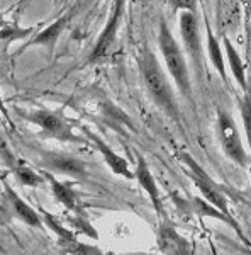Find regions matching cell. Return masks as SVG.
Wrapping results in <instances>:
<instances>
[{
	"instance_id": "6da1fadb",
	"label": "cell",
	"mask_w": 251,
	"mask_h": 255,
	"mask_svg": "<svg viewBox=\"0 0 251 255\" xmlns=\"http://www.w3.org/2000/svg\"><path fill=\"white\" fill-rule=\"evenodd\" d=\"M138 63L139 70H141L143 80H145V85L151 99H153V102L168 118H171L175 123L180 125V109L175 101L173 89H171L168 77L165 75L162 65H160L158 58L155 56V53L150 48H143V51L138 56Z\"/></svg>"
},
{
	"instance_id": "7a4b0ae2",
	"label": "cell",
	"mask_w": 251,
	"mask_h": 255,
	"mask_svg": "<svg viewBox=\"0 0 251 255\" xmlns=\"http://www.w3.org/2000/svg\"><path fill=\"white\" fill-rule=\"evenodd\" d=\"M158 44L165 65H167V70L176 84V89L180 90V94L187 101H192V82L187 60H185L182 48L176 43L173 32H171L170 26H168V22L165 19H162V22H160Z\"/></svg>"
},
{
	"instance_id": "3957f363",
	"label": "cell",
	"mask_w": 251,
	"mask_h": 255,
	"mask_svg": "<svg viewBox=\"0 0 251 255\" xmlns=\"http://www.w3.org/2000/svg\"><path fill=\"white\" fill-rule=\"evenodd\" d=\"M217 129H219V139L222 151L226 157L236 163L240 168H246L250 165V157L243 146V139L240 129L236 126V121L228 111L219 109L217 111Z\"/></svg>"
},
{
	"instance_id": "277c9868",
	"label": "cell",
	"mask_w": 251,
	"mask_h": 255,
	"mask_svg": "<svg viewBox=\"0 0 251 255\" xmlns=\"http://www.w3.org/2000/svg\"><path fill=\"white\" fill-rule=\"evenodd\" d=\"M180 160H182L183 165L188 168V175H190V179L193 180V184L197 186V189L200 191V194H202L204 199H207L209 203L214 204L217 209H221L224 215L233 216L231 211H229L228 199H226L224 192H222L219 186L214 182L212 177L204 170V167L200 165L190 153H185V151L180 155Z\"/></svg>"
},
{
	"instance_id": "5b68a950",
	"label": "cell",
	"mask_w": 251,
	"mask_h": 255,
	"mask_svg": "<svg viewBox=\"0 0 251 255\" xmlns=\"http://www.w3.org/2000/svg\"><path fill=\"white\" fill-rule=\"evenodd\" d=\"M178 27H180V38H182L185 53L190 56L192 67L195 70L197 77L202 79V75H204V49H202V39H200L197 12L183 10L182 14H180Z\"/></svg>"
},
{
	"instance_id": "8992f818",
	"label": "cell",
	"mask_w": 251,
	"mask_h": 255,
	"mask_svg": "<svg viewBox=\"0 0 251 255\" xmlns=\"http://www.w3.org/2000/svg\"><path fill=\"white\" fill-rule=\"evenodd\" d=\"M31 123L38 125L48 136L68 143H80L82 139L73 133V126L63 114L55 111H34L26 116Z\"/></svg>"
},
{
	"instance_id": "52a82bcc",
	"label": "cell",
	"mask_w": 251,
	"mask_h": 255,
	"mask_svg": "<svg viewBox=\"0 0 251 255\" xmlns=\"http://www.w3.org/2000/svg\"><path fill=\"white\" fill-rule=\"evenodd\" d=\"M126 2L127 0H114V10H112V14H110L109 20H107L102 34L98 36L92 53H90V61H98V60L105 58V56L110 53L114 43H116L119 22H121V17H122V14H124Z\"/></svg>"
},
{
	"instance_id": "ba28073f",
	"label": "cell",
	"mask_w": 251,
	"mask_h": 255,
	"mask_svg": "<svg viewBox=\"0 0 251 255\" xmlns=\"http://www.w3.org/2000/svg\"><path fill=\"white\" fill-rule=\"evenodd\" d=\"M156 245L160 252L168 255H188L192 252V245L183 235L176 232V228L168 221H162L156 232Z\"/></svg>"
},
{
	"instance_id": "9c48e42d",
	"label": "cell",
	"mask_w": 251,
	"mask_h": 255,
	"mask_svg": "<svg viewBox=\"0 0 251 255\" xmlns=\"http://www.w3.org/2000/svg\"><path fill=\"white\" fill-rule=\"evenodd\" d=\"M41 163L46 168H51V170L60 172V174L73 177V179H85L88 175L87 165L82 160L72 157V155L55 153V151H43Z\"/></svg>"
},
{
	"instance_id": "30bf717a",
	"label": "cell",
	"mask_w": 251,
	"mask_h": 255,
	"mask_svg": "<svg viewBox=\"0 0 251 255\" xmlns=\"http://www.w3.org/2000/svg\"><path fill=\"white\" fill-rule=\"evenodd\" d=\"M134 179L139 182V186L143 187V191L146 192L148 197H150L151 204H153L156 215L163 220L165 216V209H163V199L162 194H160L158 184L155 180L153 172L150 170V165L146 163V160L141 157L139 153H136V170H134Z\"/></svg>"
},
{
	"instance_id": "8fae6325",
	"label": "cell",
	"mask_w": 251,
	"mask_h": 255,
	"mask_svg": "<svg viewBox=\"0 0 251 255\" xmlns=\"http://www.w3.org/2000/svg\"><path fill=\"white\" fill-rule=\"evenodd\" d=\"M84 129V133L87 134V138L90 139V141L95 145V148L98 151H100V155L104 157L105 160V163L109 165L110 170L114 172L116 175H121V177H124V179H134V172L131 170V167H129V163H127V160L124 157H121L119 153H116V151L112 150L107 143L102 139L100 136H97L95 133H92V131L88 129V128H82Z\"/></svg>"
},
{
	"instance_id": "7c38bea8",
	"label": "cell",
	"mask_w": 251,
	"mask_h": 255,
	"mask_svg": "<svg viewBox=\"0 0 251 255\" xmlns=\"http://www.w3.org/2000/svg\"><path fill=\"white\" fill-rule=\"evenodd\" d=\"M192 211L195 213V215H199L200 218H216V220H219V221H224L226 225L231 226L234 232H236V235L240 237L246 245H250V242L246 240L245 235H243V230H241V226L238 225V221L234 220L233 216L224 215L221 209H217L214 204L209 203L207 199H202V197H193L192 199Z\"/></svg>"
},
{
	"instance_id": "4fadbf2b",
	"label": "cell",
	"mask_w": 251,
	"mask_h": 255,
	"mask_svg": "<svg viewBox=\"0 0 251 255\" xmlns=\"http://www.w3.org/2000/svg\"><path fill=\"white\" fill-rule=\"evenodd\" d=\"M5 192L10 201V206L14 209V215L17 216L20 221H24V223L32 226V228H43V218H41L26 201L20 199L9 184H5Z\"/></svg>"
},
{
	"instance_id": "5bb4252c",
	"label": "cell",
	"mask_w": 251,
	"mask_h": 255,
	"mask_svg": "<svg viewBox=\"0 0 251 255\" xmlns=\"http://www.w3.org/2000/svg\"><path fill=\"white\" fill-rule=\"evenodd\" d=\"M222 48H224V55H226V58H228V65H229V68H231V73H233L234 80H236V84L240 85L245 92H248L246 67H245V63H243L238 49L234 48V44L231 43V39H229L228 36L222 38Z\"/></svg>"
},
{
	"instance_id": "9a60e30c",
	"label": "cell",
	"mask_w": 251,
	"mask_h": 255,
	"mask_svg": "<svg viewBox=\"0 0 251 255\" xmlns=\"http://www.w3.org/2000/svg\"><path fill=\"white\" fill-rule=\"evenodd\" d=\"M68 22H70V15L68 14L61 15V17L56 19L53 24H49L46 29L41 31L34 39H31L24 48L34 46V44H41V46H46L49 51H53L55 46H56V41H58V38L61 36V32L65 31V27L68 26Z\"/></svg>"
},
{
	"instance_id": "2e32d148",
	"label": "cell",
	"mask_w": 251,
	"mask_h": 255,
	"mask_svg": "<svg viewBox=\"0 0 251 255\" xmlns=\"http://www.w3.org/2000/svg\"><path fill=\"white\" fill-rule=\"evenodd\" d=\"M205 31H207V55H209V60H211L212 67L216 68V72L219 73L222 82H224V84H228L224 48L221 46V43L217 41L216 36H214V31H212L211 24H209L207 20H205Z\"/></svg>"
},
{
	"instance_id": "e0dca14e",
	"label": "cell",
	"mask_w": 251,
	"mask_h": 255,
	"mask_svg": "<svg viewBox=\"0 0 251 255\" xmlns=\"http://www.w3.org/2000/svg\"><path fill=\"white\" fill-rule=\"evenodd\" d=\"M43 175L49 182V186H51V192H53V196H55V199L58 201L61 206L70 209V211H75L78 206V196L75 194V191H73L68 184H63V182H60V180H56L55 175H51L49 172H44Z\"/></svg>"
},
{
	"instance_id": "ac0fdd59",
	"label": "cell",
	"mask_w": 251,
	"mask_h": 255,
	"mask_svg": "<svg viewBox=\"0 0 251 255\" xmlns=\"http://www.w3.org/2000/svg\"><path fill=\"white\" fill-rule=\"evenodd\" d=\"M15 179L19 180L22 186L27 187H39L44 184V175H39L38 172H34L31 167L24 165V163H14L12 165Z\"/></svg>"
},
{
	"instance_id": "d6986e66",
	"label": "cell",
	"mask_w": 251,
	"mask_h": 255,
	"mask_svg": "<svg viewBox=\"0 0 251 255\" xmlns=\"http://www.w3.org/2000/svg\"><path fill=\"white\" fill-rule=\"evenodd\" d=\"M241 119H243V126H245L246 139H248V146L251 153V94L248 92H246V96L241 102Z\"/></svg>"
},
{
	"instance_id": "ffe728a7",
	"label": "cell",
	"mask_w": 251,
	"mask_h": 255,
	"mask_svg": "<svg viewBox=\"0 0 251 255\" xmlns=\"http://www.w3.org/2000/svg\"><path fill=\"white\" fill-rule=\"evenodd\" d=\"M173 10H193L197 12V0H168Z\"/></svg>"
},
{
	"instance_id": "44dd1931",
	"label": "cell",
	"mask_w": 251,
	"mask_h": 255,
	"mask_svg": "<svg viewBox=\"0 0 251 255\" xmlns=\"http://www.w3.org/2000/svg\"><path fill=\"white\" fill-rule=\"evenodd\" d=\"M0 113H2L3 116H5L7 119H10V118H9V113H7V109H5V106H3V101H2V97H0Z\"/></svg>"
},
{
	"instance_id": "7402d4cb",
	"label": "cell",
	"mask_w": 251,
	"mask_h": 255,
	"mask_svg": "<svg viewBox=\"0 0 251 255\" xmlns=\"http://www.w3.org/2000/svg\"><path fill=\"white\" fill-rule=\"evenodd\" d=\"M221 3H222V0H217V5H219V7H221Z\"/></svg>"
},
{
	"instance_id": "603a6c76",
	"label": "cell",
	"mask_w": 251,
	"mask_h": 255,
	"mask_svg": "<svg viewBox=\"0 0 251 255\" xmlns=\"http://www.w3.org/2000/svg\"><path fill=\"white\" fill-rule=\"evenodd\" d=\"M61 2H67V0H61Z\"/></svg>"
}]
</instances>
